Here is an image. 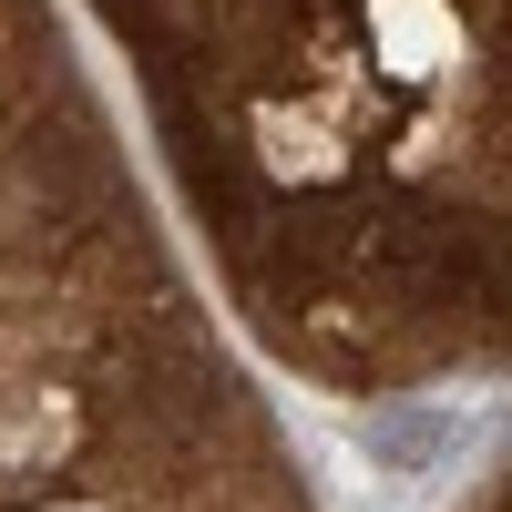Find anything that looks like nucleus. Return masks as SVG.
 <instances>
[{
  "instance_id": "obj_2",
  "label": "nucleus",
  "mask_w": 512,
  "mask_h": 512,
  "mask_svg": "<svg viewBox=\"0 0 512 512\" xmlns=\"http://www.w3.org/2000/svg\"><path fill=\"white\" fill-rule=\"evenodd\" d=\"M21 164H31V185H41V195H62V205H113V144H103L82 113L31 123Z\"/></svg>"
},
{
  "instance_id": "obj_1",
  "label": "nucleus",
  "mask_w": 512,
  "mask_h": 512,
  "mask_svg": "<svg viewBox=\"0 0 512 512\" xmlns=\"http://www.w3.org/2000/svg\"><path fill=\"white\" fill-rule=\"evenodd\" d=\"M164 154H175V175H185V195H195V216H205V236L216 246H236V267L256 256V236H267V185L246 175V154H226V134L205 123L185 93H164Z\"/></svg>"
},
{
  "instance_id": "obj_3",
  "label": "nucleus",
  "mask_w": 512,
  "mask_h": 512,
  "mask_svg": "<svg viewBox=\"0 0 512 512\" xmlns=\"http://www.w3.org/2000/svg\"><path fill=\"white\" fill-rule=\"evenodd\" d=\"M461 441V420L441 400H390V410H369L359 420V451L369 461H390V472H431V461Z\"/></svg>"
}]
</instances>
